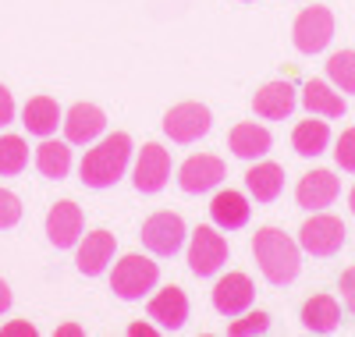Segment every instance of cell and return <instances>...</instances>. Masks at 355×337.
<instances>
[{"instance_id": "ffe728a7", "label": "cell", "mask_w": 355, "mask_h": 337, "mask_svg": "<svg viewBox=\"0 0 355 337\" xmlns=\"http://www.w3.org/2000/svg\"><path fill=\"white\" fill-rule=\"evenodd\" d=\"M245 185H249L256 202H274L281 196V189H284V171L277 164H256L245 174Z\"/></svg>"}, {"instance_id": "44dd1931", "label": "cell", "mask_w": 355, "mask_h": 337, "mask_svg": "<svg viewBox=\"0 0 355 337\" xmlns=\"http://www.w3.org/2000/svg\"><path fill=\"white\" fill-rule=\"evenodd\" d=\"M327 142H331V128H327V121H299L295 125V132H291V146H295V153L299 157H320L323 149H327Z\"/></svg>"}, {"instance_id": "e575fe53", "label": "cell", "mask_w": 355, "mask_h": 337, "mask_svg": "<svg viewBox=\"0 0 355 337\" xmlns=\"http://www.w3.org/2000/svg\"><path fill=\"white\" fill-rule=\"evenodd\" d=\"M348 202H352V213H355V189H352V196H348Z\"/></svg>"}, {"instance_id": "83f0119b", "label": "cell", "mask_w": 355, "mask_h": 337, "mask_svg": "<svg viewBox=\"0 0 355 337\" xmlns=\"http://www.w3.org/2000/svg\"><path fill=\"white\" fill-rule=\"evenodd\" d=\"M18 221H21V202H18V196L8 192V189H0V231L15 227Z\"/></svg>"}, {"instance_id": "5b68a950", "label": "cell", "mask_w": 355, "mask_h": 337, "mask_svg": "<svg viewBox=\"0 0 355 337\" xmlns=\"http://www.w3.org/2000/svg\"><path fill=\"white\" fill-rule=\"evenodd\" d=\"M227 263V241L214 227H199L189 245V266L196 277H214V273Z\"/></svg>"}, {"instance_id": "603a6c76", "label": "cell", "mask_w": 355, "mask_h": 337, "mask_svg": "<svg viewBox=\"0 0 355 337\" xmlns=\"http://www.w3.org/2000/svg\"><path fill=\"white\" fill-rule=\"evenodd\" d=\"M231 149L242 160H256L263 153H270V132L259 125H234L231 128Z\"/></svg>"}, {"instance_id": "8992f818", "label": "cell", "mask_w": 355, "mask_h": 337, "mask_svg": "<svg viewBox=\"0 0 355 337\" xmlns=\"http://www.w3.org/2000/svg\"><path fill=\"white\" fill-rule=\"evenodd\" d=\"M214 117L202 103H178L164 114V132L174 139V142H196L210 132Z\"/></svg>"}, {"instance_id": "4fadbf2b", "label": "cell", "mask_w": 355, "mask_h": 337, "mask_svg": "<svg viewBox=\"0 0 355 337\" xmlns=\"http://www.w3.org/2000/svg\"><path fill=\"white\" fill-rule=\"evenodd\" d=\"M103 128H107V117H103V110L93 107V103H75V107L68 110V117H64V135H68V142H75V146L93 142Z\"/></svg>"}, {"instance_id": "277c9868", "label": "cell", "mask_w": 355, "mask_h": 337, "mask_svg": "<svg viewBox=\"0 0 355 337\" xmlns=\"http://www.w3.org/2000/svg\"><path fill=\"white\" fill-rule=\"evenodd\" d=\"M291 40L302 53H320L334 40V15L327 8H306L291 25Z\"/></svg>"}, {"instance_id": "7c38bea8", "label": "cell", "mask_w": 355, "mask_h": 337, "mask_svg": "<svg viewBox=\"0 0 355 337\" xmlns=\"http://www.w3.org/2000/svg\"><path fill=\"white\" fill-rule=\"evenodd\" d=\"M341 192V181L334 178V171H309L302 181H299V206L302 209H323L331 206Z\"/></svg>"}, {"instance_id": "4dcf8cb0", "label": "cell", "mask_w": 355, "mask_h": 337, "mask_svg": "<svg viewBox=\"0 0 355 337\" xmlns=\"http://www.w3.org/2000/svg\"><path fill=\"white\" fill-rule=\"evenodd\" d=\"M341 295H345V302H348V309L355 313V266H348V270L341 273Z\"/></svg>"}, {"instance_id": "836d02e7", "label": "cell", "mask_w": 355, "mask_h": 337, "mask_svg": "<svg viewBox=\"0 0 355 337\" xmlns=\"http://www.w3.org/2000/svg\"><path fill=\"white\" fill-rule=\"evenodd\" d=\"M8 309H11V288L0 281V313H8Z\"/></svg>"}, {"instance_id": "8fae6325", "label": "cell", "mask_w": 355, "mask_h": 337, "mask_svg": "<svg viewBox=\"0 0 355 337\" xmlns=\"http://www.w3.org/2000/svg\"><path fill=\"white\" fill-rule=\"evenodd\" d=\"M214 305L220 316H239L252 305V281L245 273H227L214 288Z\"/></svg>"}, {"instance_id": "d6a6232c", "label": "cell", "mask_w": 355, "mask_h": 337, "mask_svg": "<svg viewBox=\"0 0 355 337\" xmlns=\"http://www.w3.org/2000/svg\"><path fill=\"white\" fill-rule=\"evenodd\" d=\"M0 334H4V337H15V334H28V337H33L36 330L33 327H28V323H8L4 330H0Z\"/></svg>"}, {"instance_id": "3957f363", "label": "cell", "mask_w": 355, "mask_h": 337, "mask_svg": "<svg viewBox=\"0 0 355 337\" xmlns=\"http://www.w3.org/2000/svg\"><path fill=\"white\" fill-rule=\"evenodd\" d=\"M157 277H160V270H157L153 259H146V256H125L121 263L114 266L110 284H114V291L121 295L125 302H135L146 291H153Z\"/></svg>"}, {"instance_id": "e0dca14e", "label": "cell", "mask_w": 355, "mask_h": 337, "mask_svg": "<svg viewBox=\"0 0 355 337\" xmlns=\"http://www.w3.org/2000/svg\"><path fill=\"white\" fill-rule=\"evenodd\" d=\"M150 316L164 327V330H178L189 320V298L182 288H164L153 302H150Z\"/></svg>"}, {"instance_id": "d6986e66", "label": "cell", "mask_w": 355, "mask_h": 337, "mask_svg": "<svg viewBox=\"0 0 355 337\" xmlns=\"http://www.w3.org/2000/svg\"><path fill=\"white\" fill-rule=\"evenodd\" d=\"M210 217H214V224L217 227H224V231H234V227H242L245 221H249V202H245V196L242 192H220L214 202H210Z\"/></svg>"}, {"instance_id": "f546056e", "label": "cell", "mask_w": 355, "mask_h": 337, "mask_svg": "<svg viewBox=\"0 0 355 337\" xmlns=\"http://www.w3.org/2000/svg\"><path fill=\"white\" fill-rule=\"evenodd\" d=\"M266 327H270V316H266V313H249L245 320H234L231 323V334L234 337H245V334H263Z\"/></svg>"}, {"instance_id": "f1b7e54d", "label": "cell", "mask_w": 355, "mask_h": 337, "mask_svg": "<svg viewBox=\"0 0 355 337\" xmlns=\"http://www.w3.org/2000/svg\"><path fill=\"white\" fill-rule=\"evenodd\" d=\"M334 160H338V167H341V171H352V174H355V128H348V132L338 139Z\"/></svg>"}, {"instance_id": "4316f807", "label": "cell", "mask_w": 355, "mask_h": 337, "mask_svg": "<svg viewBox=\"0 0 355 337\" xmlns=\"http://www.w3.org/2000/svg\"><path fill=\"white\" fill-rule=\"evenodd\" d=\"M28 164V149L18 135H4L0 139V174H18Z\"/></svg>"}, {"instance_id": "1f68e13d", "label": "cell", "mask_w": 355, "mask_h": 337, "mask_svg": "<svg viewBox=\"0 0 355 337\" xmlns=\"http://www.w3.org/2000/svg\"><path fill=\"white\" fill-rule=\"evenodd\" d=\"M11 117H15V100H11V93L4 85H0V128L4 125H11Z\"/></svg>"}, {"instance_id": "9c48e42d", "label": "cell", "mask_w": 355, "mask_h": 337, "mask_svg": "<svg viewBox=\"0 0 355 337\" xmlns=\"http://www.w3.org/2000/svg\"><path fill=\"white\" fill-rule=\"evenodd\" d=\"M220 178H224V160L210 157V153H199V157H189L182 164L178 185L189 196H199V192H210L214 185H220Z\"/></svg>"}, {"instance_id": "cb8c5ba5", "label": "cell", "mask_w": 355, "mask_h": 337, "mask_svg": "<svg viewBox=\"0 0 355 337\" xmlns=\"http://www.w3.org/2000/svg\"><path fill=\"white\" fill-rule=\"evenodd\" d=\"M302 103L309 107V114H323V117H341L345 114V100L334 93L327 82H306Z\"/></svg>"}, {"instance_id": "9a60e30c", "label": "cell", "mask_w": 355, "mask_h": 337, "mask_svg": "<svg viewBox=\"0 0 355 337\" xmlns=\"http://www.w3.org/2000/svg\"><path fill=\"white\" fill-rule=\"evenodd\" d=\"M252 107H256V114L266 117V121L288 117V114L295 110V85H291V82H266L259 93H256Z\"/></svg>"}, {"instance_id": "d4e9b609", "label": "cell", "mask_w": 355, "mask_h": 337, "mask_svg": "<svg viewBox=\"0 0 355 337\" xmlns=\"http://www.w3.org/2000/svg\"><path fill=\"white\" fill-rule=\"evenodd\" d=\"M36 167H40L46 178L61 181V178L71 171V149H68L64 142H53V139H46V142L36 149Z\"/></svg>"}, {"instance_id": "5bb4252c", "label": "cell", "mask_w": 355, "mask_h": 337, "mask_svg": "<svg viewBox=\"0 0 355 337\" xmlns=\"http://www.w3.org/2000/svg\"><path fill=\"white\" fill-rule=\"evenodd\" d=\"M46 234L57 249H71L82 234V209L75 202H57L46 217Z\"/></svg>"}, {"instance_id": "52a82bcc", "label": "cell", "mask_w": 355, "mask_h": 337, "mask_svg": "<svg viewBox=\"0 0 355 337\" xmlns=\"http://www.w3.org/2000/svg\"><path fill=\"white\" fill-rule=\"evenodd\" d=\"M299 245L313 256H334L341 245H345V224L331 213H320V217L306 221L299 231Z\"/></svg>"}, {"instance_id": "2e32d148", "label": "cell", "mask_w": 355, "mask_h": 337, "mask_svg": "<svg viewBox=\"0 0 355 337\" xmlns=\"http://www.w3.org/2000/svg\"><path fill=\"white\" fill-rule=\"evenodd\" d=\"M110 256H114V234L110 231H93V234H85L82 249H78V270L85 273V277H96V273L107 270Z\"/></svg>"}, {"instance_id": "ba28073f", "label": "cell", "mask_w": 355, "mask_h": 337, "mask_svg": "<svg viewBox=\"0 0 355 337\" xmlns=\"http://www.w3.org/2000/svg\"><path fill=\"white\" fill-rule=\"evenodd\" d=\"M185 241V224L178 213H153L142 224V245L157 256H174Z\"/></svg>"}, {"instance_id": "6da1fadb", "label": "cell", "mask_w": 355, "mask_h": 337, "mask_svg": "<svg viewBox=\"0 0 355 337\" xmlns=\"http://www.w3.org/2000/svg\"><path fill=\"white\" fill-rule=\"evenodd\" d=\"M252 252H256V263H259V270H263V277L270 281V284L284 288V284H291L295 277H299V266H302L299 245H295L284 231H277V227L256 231Z\"/></svg>"}, {"instance_id": "484cf974", "label": "cell", "mask_w": 355, "mask_h": 337, "mask_svg": "<svg viewBox=\"0 0 355 337\" xmlns=\"http://www.w3.org/2000/svg\"><path fill=\"white\" fill-rule=\"evenodd\" d=\"M327 78L341 93H355V50H341L327 60Z\"/></svg>"}, {"instance_id": "7a4b0ae2", "label": "cell", "mask_w": 355, "mask_h": 337, "mask_svg": "<svg viewBox=\"0 0 355 337\" xmlns=\"http://www.w3.org/2000/svg\"><path fill=\"white\" fill-rule=\"evenodd\" d=\"M128 153H132V139L125 132L107 135L96 149L85 153V160H82V181H85L89 189H110L114 181L125 174Z\"/></svg>"}, {"instance_id": "7402d4cb", "label": "cell", "mask_w": 355, "mask_h": 337, "mask_svg": "<svg viewBox=\"0 0 355 337\" xmlns=\"http://www.w3.org/2000/svg\"><path fill=\"white\" fill-rule=\"evenodd\" d=\"M338 320H341V309H338V302L331 295H316L302 305V323L313 334H331L338 327Z\"/></svg>"}, {"instance_id": "30bf717a", "label": "cell", "mask_w": 355, "mask_h": 337, "mask_svg": "<svg viewBox=\"0 0 355 337\" xmlns=\"http://www.w3.org/2000/svg\"><path fill=\"white\" fill-rule=\"evenodd\" d=\"M171 178V153L157 142H146L135 164V189L139 192H160Z\"/></svg>"}, {"instance_id": "ac0fdd59", "label": "cell", "mask_w": 355, "mask_h": 337, "mask_svg": "<svg viewBox=\"0 0 355 337\" xmlns=\"http://www.w3.org/2000/svg\"><path fill=\"white\" fill-rule=\"evenodd\" d=\"M57 121H61V110H57V100H50V96L28 100L25 110H21V125L33 135H43V139L57 132Z\"/></svg>"}]
</instances>
